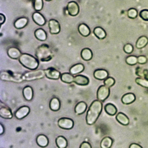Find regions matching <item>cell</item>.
Here are the masks:
<instances>
[{
	"mask_svg": "<svg viewBox=\"0 0 148 148\" xmlns=\"http://www.w3.org/2000/svg\"><path fill=\"white\" fill-rule=\"evenodd\" d=\"M103 104L101 101L95 100L91 104L86 113V120L89 125L94 124L102 112Z\"/></svg>",
	"mask_w": 148,
	"mask_h": 148,
	"instance_id": "6da1fadb",
	"label": "cell"
},
{
	"mask_svg": "<svg viewBox=\"0 0 148 148\" xmlns=\"http://www.w3.org/2000/svg\"><path fill=\"white\" fill-rule=\"evenodd\" d=\"M35 56L42 62H48L52 59L53 53L51 47L47 44H43L38 47L35 51Z\"/></svg>",
	"mask_w": 148,
	"mask_h": 148,
	"instance_id": "7a4b0ae2",
	"label": "cell"
},
{
	"mask_svg": "<svg viewBox=\"0 0 148 148\" xmlns=\"http://www.w3.org/2000/svg\"><path fill=\"white\" fill-rule=\"evenodd\" d=\"M19 61L24 67L31 71L38 69L39 65V62L38 59L27 53L21 54L19 59Z\"/></svg>",
	"mask_w": 148,
	"mask_h": 148,
	"instance_id": "3957f363",
	"label": "cell"
},
{
	"mask_svg": "<svg viewBox=\"0 0 148 148\" xmlns=\"http://www.w3.org/2000/svg\"><path fill=\"white\" fill-rule=\"evenodd\" d=\"M0 79L2 81L20 83L24 81L23 74L10 71H2L0 73Z\"/></svg>",
	"mask_w": 148,
	"mask_h": 148,
	"instance_id": "277c9868",
	"label": "cell"
},
{
	"mask_svg": "<svg viewBox=\"0 0 148 148\" xmlns=\"http://www.w3.org/2000/svg\"><path fill=\"white\" fill-rule=\"evenodd\" d=\"M45 76V70L42 69L32 70L23 74L24 81H32L43 78Z\"/></svg>",
	"mask_w": 148,
	"mask_h": 148,
	"instance_id": "5b68a950",
	"label": "cell"
},
{
	"mask_svg": "<svg viewBox=\"0 0 148 148\" xmlns=\"http://www.w3.org/2000/svg\"><path fill=\"white\" fill-rule=\"evenodd\" d=\"M110 88L106 86L101 85L99 87L97 91V98L101 102H104L110 96Z\"/></svg>",
	"mask_w": 148,
	"mask_h": 148,
	"instance_id": "8992f818",
	"label": "cell"
},
{
	"mask_svg": "<svg viewBox=\"0 0 148 148\" xmlns=\"http://www.w3.org/2000/svg\"><path fill=\"white\" fill-rule=\"evenodd\" d=\"M74 121L69 118H61L58 121V125L61 129L70 130L74 126Z\"/></svg>",
	"mask_w": 148,
	"mask_h": 148,
	"instance_id": "52a82bcc",
	"label": "cell"
},
{
	"mask_svg": "<svg viewBox=\"0 0 148 148\" xmlns=\"http://www.w3.org/2000/svg\"><path fill=\"white\" fill-rule=\"evenodd\" d=\"M45 72L46 77L53 80H58L61 75L59 71L53 67H49L45 70Z\"/></svg>",
	"mask_w": 148,
	"mask_h": 148,
	"instance_id": "ba28073f",
	"label": "cell"
},
{
	"mask_svg": "<svg viewBox=\"0 0 148 148\" xmlns=\"http://www.w3.org/2000/svg\"><path fill=\"white\" fill-rule=\"evenodd\" d=\"M31 109L27 106H23L19 108L15 112L14 116L18 119H21L25 118L28 116L30 112Z\"/></svg>",
	"mask_w": 148,
	"mask_h": 148,
	"instance_id": "9c48e42d",
	"label": "cell"
},
{
	"mask_svg": "<svg viewBox=\"0 0 148 148\" xmlns=\"http://www.w3.org/2000/svg\"><path fill=\"white\" fill-rule=\"evenodd\" d=\"M66 10L70 16L74 17L77 15L79 13V6L75 1H71L67 4Z\"/></svg>",
	"mask_w": 148,
	"mask_h": 148,
	"instance_id": "30bf717a",
	"label": "cell"
},
{
	"mask_svg": "<svg viewBox=\"0 0 148 148\" xmlns=\"http://www.w3.org/2000/svg\"><path fill=\"white\" fill-rule=\"evenodd\" d=\"M50 32L52 34H58L60 32V25L59 22L54 19L50 20L48 22Z\"/></svg>",
	"mask_w": 148,
	"mask_h": 148,
	"instance_id": "8fae6325",
	"label": "cell"
},
{
	"mask_svg": "<svg viewBox=\"0 0 148 148\" xmlns=\"http://www.w3.org/2000/svg\"><path fill=\"white\" fill-rule=\"evenodd\" d=\"M32 19L33 21L40 26L45 25L46 23L45 18L38 12H35L33 14Z\"/></svg>",
	"mask_w": 148,
	"mask_h": 148,
	"instance_id": "7c38bea8",
	"label": "cell"
},
{
	"mask_svg": "<svg viewBox=\"0 0 148 148\" xmlns=\"http://www.w3.org/2000/svg\"><path fill=\"white\" fill-rule=\"evenodd\" d=\"M0 116L5 119H11L13 115L10 108L7 106H3L0 108Z\"/></svg>",
	"mask_w": 148,
	"mask_h": 148,
	"instance_id": "4fadbf2b",
	"label": "cell"
},
{
	"mask_svg": "<svg viewBox=\"0 0 148 148\" xmlns=\"http://www.w3.org/2000/svg\"><path fill=\"white\" fill-rule=\"evenodd\" d=\"M22 94L27 101H31L33 98L34 90L32 86H27L23 88Z\"/></svg>",
	"mask_w": 148,
	"mask_h": 148,
	"instance_id": "5bb4252c",
	"label": "cell"
},
{
	"mask_svg": "<svg viewBox=\"0 0 148 148\" xmlns=\"http://www.w3.org/2000/svg\"><path fill=\"white\" fill-rule=\"evenodd\" d=\"M7 54L11 58L18 60L19 59L22 53L18 48L15 47H11L8 50Z\"/></svg>",
	"mask_w": 148,
	"mask_h": 148,
	"instance_id": "9a60e30c",
	"label": "cell"
},
{
	"mask_svg": "<svg viewBox=\"0 0 148 148\" xmlns=\"http://www.w3.org/2000/svg\"><path fill=\"white\" fill-rule=\"evenodd\" d=\"M109 76V73L106 70L104 69H97L94 72L93 76L98 80H105Z\"/></svg>",
	"mask_w": 148,
	"mask_h": 148,
	"instance_id": "2e32d148",
	"label": "cell"
},
{
	"mask_svg": "<svg viewBox=\"0 0 148 148\" xmlns=\"http://www.w3.org/2000/svg\"><path fill=\"white\" fill-rule=\"evenodd\" d=\"M74 83L78 85L86 86L90 83L89 79L87 77L82 75H77L74 77Z\"/></svg>",
	"mask_w": 148,
	"mask_h": 148,
	"instance_id": "e0dca14e",
	"label": "cell"
},
{
	"mask_svg": "<svg viewBox=\"0 0 148 148\" xmlns=\"http://www.w3.org/2000/svg\"><path fill=\"white\" fill-rule=\"evenodd\" d=\"M87 108V105L84 101L79 102L75 106L74 108V112L75 114L79 115L83 114L85 112Z\"/></svg>",
	"mask_w": 148,
	"mask_h": 148,
	"instance_id": "ac0fdd59",
	"label": "cell"
},
{
	"mask_svg": "<svg viewBox=\"0 0 148 148\" xmlns=\"http://www.w3.org/2000/svg\"><path fill=\"white\" fill-rule=\"evenodd\" d=\"M49 139L44 134H40L36 138V143L40 147L44 148L47 147L49 144Z\"/></svg>",
	"mask_w": 148,
	"mask_h": 148,
	"instance_id": "d6986e66",
	"label": "cell"
},
{
	"mask_svg": "<svg viewBox=\"0 0 148 148\" xmlns=\"http://www.w3.org/2000/svg\"><path fill=\"white\" fill-rule=\"evenodd\" d=\"M28 23V19L25 17L19 18L15 21L14 27L17 29H21L25 28Z\"/></svg>",
	"mask_w": 148,
	"mask_h": 148,
	"instance_id": "ffe728a7",
	"label": "cell"
},
{
	"mask_svg": "<svg viewBox=\"0 0 148 148\" xmlns=\"http://www.w3.org/2000/svg\"><path fill=\"white\" fill-rule=\"evenodd\" d=\"M60 101L58 98L53 97L50 100L49 107L53 111H58L60 108Z\"/></svg>",
	"mask_w": 148,
	"mask_h": 148,
	"instance_id": "44dd1931",
	"label": "cell"
},
{
	"mask_svg": "<svg viewBox=\"0 0 148 148\" xmlns=\"http://www.w3.org/2000/svg\"><path fill=\"white\" fill-rule=\"evenodd\" d=\"M78 31L80 35L84 37H87L90 35L91 33L90 29L86 24H80L78 27Z\"/></svg>",
	"mask_w": 148,
	"mask_h": 148,
	"instance_id": "7402d4cb",
	"label": "cell"
},
{
	"mask_svg": "<svg viewBox=\"0 0 148 148\" xmlns=\"http://www.w3.org/2000/svg\"><path fill=\"white\" fill-rule=\"evenodd\" d=\"M34 35L35 38L40 41H45L47 39V34L45 31L42 28L36 29L34 32Z\"/></svg>",
	"mask_w": 148,
	"mask_h": 148,
	"instance_id": "603a6c76",
	"label": "cell"
},
{
	"mask_svg": "<svg viewBox=\"0 0 148 148\" xmlns=\"http://www.w3.org/2000/svg\"><path fill=\"white\" fill-rule=\"evenodd\" d=\"M136 97L132 93H127L124 94L121 99V101L124 104L129 105L133 103L136 100Z\"/></svg>",
	"mask_w": 148,
	"mask_h": 148,
	"instance_id": "cb8c5ba5",
	"label": "cell"
},
{
	"mask_svg": "<svg viewBox=\"0 0 148 148\" xmlns=\"http://www.w3.org/2000/svg\"><path fill=\"white\" fill-rule=\"evenodd\" d=\"M85 66L83 64L78 63L71 66L69 71L70 73L74 75L83 72Z\"/></svg>",
	"mask_w": 148,
	"mask_h": 148,
	"instance_id": "d4e9b609",
	"label": "cell"
},
{
	"mask_svg": "<svg viewBox=\"0 0 148 148\" xmlns=\"http://www.w3.org/2000/svg\"><path fill=\"white\" fill-rule=\"evenodd\" d=\"M117 122L122 125H127L130 123V119L123 112H119L116 116Z\"/></svg>",
	"mask_w": 148,
	"mask_h": 148,
	"instance_id": "484cf974",
	"label": "cell"
},
{
	"mask_svg": "<svg viewBox=\"0 0 148 148\" xmlns=\"http://www.w3.org/2000/svg\"><path fill=\"white\" fill-rule=\"evenodd\" d=\"M81 57L85 61H89L92 58L93 53L90 49L88 48H85L81 51Z\"/></svg>",
	"mask_w": 148,
	"mask_h": 148,
	"instance_id": "4316f807",
	"label": "cell"
},
{
	"mask_svg": "<svg viewBox=\"0 0 148 148\" xmlns=\"http://www.w3.org/2000/svg\"><path fill=\"white\" fill-rule=\"evenodd\" d=\"M60 78L62 82L66 84H71L74 82V77L70 73H62Z\"/></svg>",
	"mask_w": 148,
	"mask_h": 148,
	"instance_id": "83f0119b",
	"label": "cell"
},
{
	"mask_svg": "<svg viewBox=\"0 0 148 148\" xmlns=\"http://www.w3.org/2000/svg\"><path fill=\"white\" fill-rule=\"evenodd\" d=\"M93 34L99 39H104L106 36V33L105 31L100 27H97L94 28Z\"/></svg>",
	"mask_w": 148,
	"mask_h": 148,
	"instance_id": "f1b7e54d",
	"label": "cell"
},
{
	"mask_svg": "<svg viewBox=\"0 0 148 148\" xmlns=\"http://www.w3.org/2000/svg\"><path fill=\"white\" fill-rule=\"evenodd\" d=\"M104 110L106 113L110 116H114L117 112L116 107L112 103L106 104L105 106Z\"/></svg>",
	"mask_w": 148,
	"mask_h": 148,
	"instance_id": "f546056e",
	"label": "cell"
},
{
	"mask_svg": "<svg viewBox=\"0 0 148 148\" xmlns=\"http://www.w3.org/2000/svg\"><path fill=\"white\" fill-rule=\"evenodd\" d=\"M56 144L58 148H65L67 146L68 142L64 137L60 136L56 138Z\"/></svg>",
	"mask_w": 148,
	"mask_h": 148,
	"instance_id": "4dcf8cb0",
	"label": "cell"
},
{
	"mask_svg": "<svg viewBox=\"0 0 148 148\" xmlns=\"http://www.w3.org/2000/svg\"><path fill=\"white\" fill-rule=\"evenodd\" d=\"M148 44V38L146 36H143L140 37L137 40L136 47L138 49H142L145 47Z\"/></svg>",
	"mask_w": 148,
	"mask_h": 148,
	"instance_id": "1f68e13d",
	"label": "cell"
},
{
	"mask_svg": "<svg viewBox=\"0 0 148 148\" xmlns=\"http://www.w3.org/2000/svg\"><path fill=\"white\" fill-rule=\"evenodd\" d=\"M113 140L110 137H106L104 138L101 143L100 147L101 148H110L112 146Z\"/></svg>",
	"mask_w": 148,
	"mask_h": 148,
	"instance_id": "d6a6232c",
	"label": "cell"
},
{
	"mask_svg": "<svg viewBox=\"0 0 148 148\" xmlns=\"http://www.w3.org/2000/svg\"><path fill=\"white\" fill-rule=\"evenodd\" d=\"M136 83L142 87L148 89V80L146 79L138 77L136 78L135 80Z\"/></svg>",
	"mask_w": 148,
	"mask_h": 148,
	"instance_id": "836d02e7",
	"label": "cell"
},
{
	"mask_svg": "<svg viewBox=\"0 0 148 148\" xmlns=\"http://www.w3.org/2000/svg\"><path fill=\"white\" fill-rule=\"evenodd\" d=\"M44 2L43 0H34V8L37 12H40L43 9Z\"/></svg>",
	"mask_w": 148,
	"mask_h": 148,
	"instance_id": "e575fe53",
	"label": "cell"
},
{
	"mask_svg": "<svg viewBox=\"0 0 148 148\" xmlns=\"http://www.w3.org/2000/svg\"><path fill=\"white\" fill-rule=\"evenodd\" d=\"M125 62L129 65H135L138 63L137 57L135 56H133V55L129 56L126 58Z\"/></svg>",
	"mask_w": 148,
	"mask_h": 148,
	"instance_id": "d590c367",
	"label": "cell"
},
{
	"mask_svg": "<svg viewBox=\"0 0 148 148\" xmlns=\"http://www.w3.org/2000/svg\"><path fill=\"white\" fill-rule=\"evenodd\" d=\"M115 82L116 81L112 77H108L104 81V84L105 85L110 88L115 84Z\"/></svg>",
	"mask_w": 148,
	"mask_h": 148,
	"instance_id": "8d00e7d4",
	"label": "cell"
},
{
	"mask_svg": "<svg viewBox=\"0 0 148 148\" xmlns=\"http://www.w3.org/2000/svg\"><path fill=\"white\" fill-rule=\"evenodd\" d=\"M127 15L130 18L135 19L137 17V11L135 8H130L127 12Z\"/></svg>",
	"mask_w": 148,
	"mask_h": 148,
	"instance_id": "74e56055",
	"label": "cell"
},
{
	"mask_svg": "<svg viewBox=\"0 0 148 148\" xmlns=\"http://www.w3.org/2000/svg\"><path fill=\"white\" fill-rule=\"evenodd\" d=\"M123 50L125 53L130 54L133 51V47L132 45L127 44L124 46Z\"/></svg>",
	"mask_w": 148,
	"mask_h": 148,
	"instance_id": "f35d334b",
	"label": "cell"
},
{
	"mask_svg": "<svg viewBox=\"0 0 148 148\" xmlns=\"http://www.w3.org/2000/svg\"><path fill=\"white\" fill-rule=\"evenodd\" d=\"M140 18L145 21H148V10L145 9L140 12L139 13Z\"/></svg>",
	"mask_w": 148,
	"mask_h": 148,
	"instance_id": "ab89813d",
	"label": "cell"
},
{
	"mask_svg": "<svg viewBox=\"0 0 148 148\" xmlns=\"http://www.w3.org/2000/svg\"><path fill=\"white\" fill-rule=\"evenodd\" d=\"M148 73V71L147 70H142L140 68H137L136 71V75L139 76V77H145V76Z\"/></svg>",
	"mask_w": 148,
	"mask_h": 148,
	"instance_id": "60d3db41",
	"label": "cell"
},
{
	"mask_svg": "<svg viewBox=\"0 0 148 148\" xmlns=\"http://www.w3.org/2000/svg\"><path fill=\"white\" fill-rule=\"evenodd\" d=\"M138 63L140 64H144L147 62V59L144 56H139L138 57Z\"/></svg>",
	"mask_w": 148,
	"mask_h": 148,
	"instance_id": "b9f144b4",
	"label": "cell"
},
{
	"mask_svg": "<svg viewBox=\"0 0 148 148\" xmlns=\"http://www.w3.org/2000/svg\"><path fill=\"white\" fill-rule=\"evenodd\" d=\"M80 148H91L92 146L90 143L87 142H84L80 144L79 146Z\"/></svg>",
	"mask_w": 148,
	"mask_h": 148,
	"instance_id": "7bdbcfd3",
	"label": "cell"
},
{
	"mask_svg": "<svg viewBox=\"0 0 148 148\" xmlns=\"http://www.w3.org/2000/svg\"><path fill=\"white\" fill-rule=\"evenodd\" d=\"M5 21V16L4 14H0V25H2L3 24H4Z\"/></svg>",
	"mask_w": 148,
	"mask_h": 148,
	"instance_id": "ee69618b",
	"label": "cell"
},
{
	"mask_svg": "<svg viewBox=\"0 0 148 148\" xmlns=\"http://www.w3.org/2000/svg\"><path fill=\"white\" fill-rule=\"evenodd\" d=\"M143 147L136 143H132L130 145V148H142Z\"/></svg>",
	"mask_w": 148,
	"mask_h": 148,
	"instance_id": "f6af8a7d",
	"label": "cell"
},
{
	"mask_svg": "<svg viewBox=\"0 0 148 148\" xmlns=\"http://www.w3.org/2000/svg\"><path fill=\"white\" fill-rule=\"evenodd\" d=\"M0 126H1V127H0V128H1V129H0V135H2L5 132V127L1 123L0 124Z\"/></svg>",
	"mask_w": 148,
	"mask_h": 148,
	"instance_id": "bcb514c9",
	"label": "cell"
},
{
	"mask_svg": "<svg viewBox=\"0 0 148 148\" xmlns=\"http://www.w3.org/2000/svg\"><path fill=\"white\" fill-rule=\"evenodd\" d=\"M145 78L147 79V80H148V73H147V74L145 75Z\"/></svg>",
	"mask_w": 148,
	"mask_h": 148,
	"instance_id": "7dc6e473",
	"label": "cell"
},
{
	"mask_svg": "<svg viewBox=\"0 0 148 148\" xmlns=\"http://www.w3.org/2000/svg\"><path fill=\"white\" fill-rule=\"evenodd\" d=\"M45 1H52V0H45Z\"/></svg>",
	"mask_w": 148,
	"mask_h": 148,
	"instance_id": "c3c4849f",
	"label": "cell"
}]
</instances>
